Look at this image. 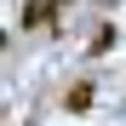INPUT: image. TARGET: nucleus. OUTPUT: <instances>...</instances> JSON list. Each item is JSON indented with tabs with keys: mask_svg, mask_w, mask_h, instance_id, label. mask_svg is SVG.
Listing matches in <instances>:
<instances>
[{
	"mask_svg": "<svg viewBox=\"0 0 126 126\" xmlns=\"http://www.w3.org/2000/svg\"><path fill=\"white\" fill-rule=\"evenodd\" d=\"M92 97H97L92 80H75V86L63 92V109H69V115H86V109H92Z\"/></svg>",
	"mask_w": 126,
	"mask_h": 126,
	"instance_id": "nucleus-2",
	"label": "nucleus"
},
{
	"mask_svg": "<svg viewBox=\"0 0 126 126\" xmlns=\"http://www.w3.org/2000/svg\"><path fill=\"white\" fill-rule=\"evenodd\" d=\"M63 6H75V0H29L17 23H23V29H63V17H57Z\"/></svg>",
	"mask_w": 126,
	"mask_h": 126,
	"instance_id": "nucleus-1",
	"label": "nucleus"
},
{
	"mask_svg": "<svg viewBox=\"0 0 126 126\" xmlns=\"http://www.w3.org/2000/svg\"><path fill=\"white\" fill-rule=\"evenodd\" d=\"M115 40H120V29H115V23H103V29H92L86 52H92V57H103V52H115Z\"/></svg>",
	"mask_w": 126,
	"mask_h": 126,
	"instance_id": "nucleus-3",
	"label": "nucleus"
}]
</instances>
